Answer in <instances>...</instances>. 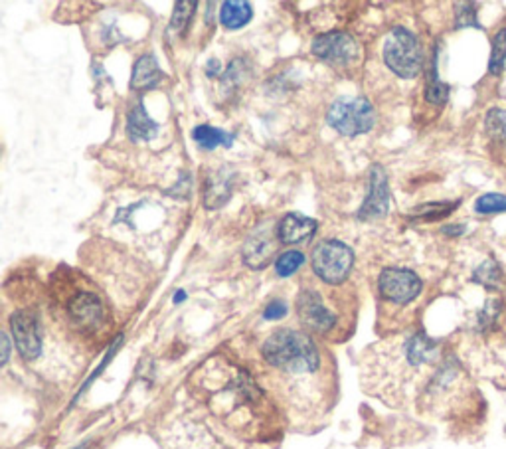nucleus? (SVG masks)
Returning a JSON list of instances; mask_svg holds the SVG:
<instances>
[{
    "label": "nucleus",
    "instance_id": "4be33fe9",
    "mask_svg": "<svg viewBox=\"0 0 506 449\" xmlns=\"http://www.w3.org/2000/svg\"><path fill=\"white\" fill-rule=\"evenodd\" d=\"M305 263V256L301 252H285L283 256H279V260L275 261V271L277 275H281V278H289V275H293L301 265Z\"/></svg>",
    "mask_w": 506,
    "mask_h": 449
},
{
    "label": "nucleus",
    "instance_id": "5701e85b",
    "mask_svg": "<svg viewBox=\"0 0 506 449\" xmlns=\"http://www.w3.org/2000/svg\"><path fill=\"white\" fill-rule=\"evenodd\" d=\"M474 210L479 214H501L506 212V197L504 194L489 192L474 202Z\"/></svg>",
    "mask_w": 506,
    "mask_h": 449
},
{
    "label": "nucleus",
    "instance_id": "f03ea898",
    "mask_svg": "<svg viewBox=\"0 0 506 449\" xmlns=\"http://www.w3.org/2000/svg\"><path fill=\"white\" fill-rule=\"evenodd\" d=\"M208 390L212 408L216 412L225 414V417H237L235 414H242L245 408L262 404L260 388L240 369H232L225 384L208 386Z\"/></svg>",
    "mask_w": 506,
    "mask_h": 449
},
{
    "label": "nucleus",
    "instance_id": "9b49d317",
    "mask_svg": "<svg viewBox=\"0 0 506 449\" xmlns=\"http://www.w3.org/2000/svg\"><path fill=\"white\" fill-rule=\"evenodd\" d=\"M388 204H390V194H388L386 172L382 167H372L370 192H368V198L363 204V208L358 210V216L363 220L382 218L388 212Z\"/></svg>",
    "mask_w": 506,
    "mask_h": 449
},
{
    "label": "nucleus",
    "instance_id": "1a4fd4ad",
    "mask_svg": "<svg viewBox=\"0 0 506 449\" xmlns=\"http://www.w3.org/2000/svg\"><path fill=\"white\" fill-rule=\"evenodd\" d=\"M297 313L305 326L321 334L330 333L336 326V315L327 307L318 291L307 289L299 295Z\"/></svg>",
    "mask_w": 506,
    "mask_h": 449
},
{
    "label": "nucleus",
    "instance_id": "6e6552de",
    "mask_svg": "<svg viewBox=\"0 0 506 449\" xmlns=\"http://www.w3.org/2000/svg\"><path fill=\"white\" fill-rule=\"evenodd\" d=\"M10 329L16 343L18 353L24 356L26 361H34L42 353V326L34 311H16L10 317Z\"/></svg>",
    "mask_w": 506,
    "mask_h": 449
},
{
    "label": "nucleus",
    "instance_id": "0eeeda50",
    "mask_svg": "<svg viewBox=\"0 0 506 449\" xmlns=\"http://www.w3.org/2000/svg\"><path fill=\"white\" fill-rule=\"evenodd\" d=\"M378 289L386 301L396 305H408L421 293V279L409 270L388 268L380 273Z\"/></svg>",
    "mask_w": 506,
    "mask_h": 449
},
{
    "label": "nucleus",
    "instance_id": "39448f33",
    "mask_svg": "<svg viewBox=\"0 0 506 449\" xmlns=\"http://www.w3.org/2000/svg\"><path fill=\"white\" fill-rule=\"evenodd\" d=\"M311 261L313 271L317 273L318 279L330 285H338L348 278L350 270H353L354 256L353 250L345 246L343 242L325 240L315 248Z\"/></svg>",
    "mask_w": 506,
    "mask_h": 449
},
{
    "label": "nucleus",
    "instance_id": "c85d7f7f",
    "mask_svg": "<svg viewBox=\"0 0 506 449\" xmlns=\"http://www.w3.org/2000/svg\"><path fill=\"white\" fill-rule=\"evenodd\" d=\"M285 315H287V305L281 299H275L265 307L263 317L267 321H277V319H283Z\"/></svg>",
    "mask_w": 506,
    "mask_h": 449
},
{
    "label": "nucleus",
    "instance_id": "a878e982",
    "mask_svg": "<svg viewBox=\"0 0 506 449\" xmlns=\"http://www.w3.org/2000/svg\"><path fill=\"white\" fill-rule=\"evenodd\" d=\"M499 278H501V271H499V268L492 261L483 263L481 268L474 271V275H473L474 281L487 285V288H497Z\"/></svg>",
    "mask_w": 506,
    "mask_h": 449
},
{
    "label": "nucleus",
    "instance_id": "b1692460",
    "mask_svg": "<svg viewBox=\"0 0 506 449\" xmlns=\"http://www.w3.org/2000/svg\"><path fill=\"white\" fill-rule=\"evenodd\" d=\"M459 206L457 202H437V204H423V206L416 208V218H423V220H436V218H443L447 216L449 212H453Z\"/></svg>",
    "mask_w": 506,
    "mask_h": 449
},
{
    "label": "nucleus",
    "instance_id": "6ab92c4d",
    "mask_svg": "<svg viewBox=\"0 0 506 449\" xmlns=\"http://www.w3.org/2000/svg\"><path fill=\"white\" fill-rule=\"evenodd\" d=\"M230 188H232V185H228V180H225L222 175L210 179L208 185H206V188H204V206L218 208L220 204L228 200Z\"/></svg>",
    "mask_w": 506,
    "mask_h": 449
},
{
    "label": "nucleus",
    "instance_id": "423d86ee",
    "mask_svg": "<svg viewBox=\"0 0 506 449\" xmlns=\"http://www.w3.org/2000/svg\"><path fill=\"white\" fill-rule=\"evenodd\" d=\"M66 319L79 333H96L106 323V307L99 295L78 291L66 301Z\"/></svg>",
    "mask_w": 506,
    "mask_h": 449
},
{
    "label": "nucleus",
    "instance_id": "393cba45",
    "mask_svg": "<svg viewBox=\"0 0 506 449\" xmlns=\"http://www.w3.org/2000/svg\"><path fill=\"white\" fill-rule=\"evenodd\" d=\"M196 3H179L174 6V14L170 20V34H180L182 30L189 26L190 18L194 14Z\"/></svg>",
    "mask_w": 506,
    "mask_h": 449
},
{
    "label": "nucleus",
    "instance_id": "f8f14e48",
    "mask_svg": "<svg viewBox=\"0 0 506 449\" xmlns=\"http://www.w3.org/2000/svg\"><path fill=\"white\" fill-rule=\"evenodd\" d=\"M169 449H230L224 444H220L216 437L204 430L200 426H184L177 427L169 437Z\"/></svg>",
    "mask_w": 506,
    "mask_h": 449
},
{
    "label": "nucleus",
    "instance_id": "7c9ffc66",
    "mask_svg": "<svg viewBox=\"0 0 506 449\" xmlns=\"http://www.w3.org/2000/svg\"><path fill=\"white\" fill-rule=\"evenodd\" d=\"M3 346H5V353H3V364H6L8 361V351H10V346H8V336L3 334Z\"/></svg>",
    "mask_w": 506,
    "mask_h": 449
},
{
    "label": "nucleus",
    "instance_id": "7ed1b4c3",
    "mask_svg": "<svg viewBox=\"0 0 506 449\" xmlns=\"http://www.w3.org/2000/svg\"><path fill=\"white\" fill-rule=\"evenodd\" d=\"M384 62L400 78H416L423 64L418 38L404 26H396L386 38Z\"/></svg>",
    "mask_w": 506,
    "mask_h": 449
},
{
    "label": "nucleus",
    "instance_id": "f3484780",
    "mask_svg": "<svg viewBox=\"0 0 506 449\" xmlns=\"http://www.w3.org/2000/svg\"><path fill=\"white\" fill-rule=\"evenodd\" d=\"M252 14L253 10L250 3H244V0H228V3L222 5L220 23L228 30H237L250 23Z\"/></svg>",
    "mask_w": 506,
    "mask_h": 449
},
{
    "label": "nucleus",
    "instance_id": "9d476101",
    "mask_svg": "<svg viewBox=\"0 0 506 449\" xmlns=\"http://www.w3.org/2000/svg\"><path fill=\"white\" fill-rule=\"evenodd\" d=\"M313 54L317 58H321L323 62L345 66L358 58V46L353 36H348L345 32H328L315 38Z\"/></svg>",
    "mask_w": 506,
    "mask_h": 449
},
{
    "label": "nucleus",
    "instance_id": "2f4dec72",
    "mask_svg": "<svg viewBox=\"0 0 506 449\" xmlns=\"http://www.w3.org/2000/svg\"><path fill=\"white\" fill-rule=\"evenodd\" d=\"M182 299H184V291H179V293H177V298H174V301L180 303Z\"/></svg>",
    "mask_w": 506,
    "mask_h": 449
},
{
    "label": "nucleus",
    "instance_id": "412c9836",
    "mask_svg": "<svg viewBox=\"0 0 506 449\" xmlns=\"http://www.w3.org/2000/svg\"><path fill=\"white\" fill-rule=\"evenodd\" d=\"M504 62H506V28H502L492 40V52H491V62H489L491 74L499 76L501 69L504 68Z\"/></svg>",
    "mask_w": 506,
    "mask_h": 449
},
{
    "label": "nucleus",
    "instance_id": "f257e3e1",
    "mask_svg": "<svg viewBox=\"0 0 506 449\" xmlns=\"http://www.w3.org/2000/svg\"><path fill=\"white\" fill-rule=\"evenodd\" d=\"M262 356L270 369L281 374L285 384H299L321 371V353L308 334L295 329H279L267 336Z\"/></svg>",
    "mask_w": 506,
    "mask_h": 449
},
{
    "label": "nucleus",
    "instance_id": "aec40b11",
    "mask_svg": "<svg viewBox=\"0 0 506 449\" xmlns=\"http://www.w3.org/2000/svg\"><path fill=\"white\" fill-rule=\"evenodd\" d=\"M449 97V87L443 84L437 76V62L433 60V68L429 71L428 84H426V99L433 105H443Z\"/></svg>",
    "mask_w": 506,
    "mask_h": 449
},
{
    "label": "nucleus",
    "instance_id": "20e7f679",
    "mask_svg": "<svg viewBox=\"0 0 506 449\" xmlns=\"http://www.w3.org/2000/svg\"><path fill=\"white\" fill-rule=\"evenodd\" d=\"M327 121L340 135L356 137L374 125V109L363 97H338L330 105Z\"/></svg>",
    "mask_w": 506,
    "mask_h": 449
},
{
    "label": "nucleus",
    "instance_id": "c756f323",
    "mask_svg": "<svg viewBox=\"0 0 506 449\" xmlns=\"http://www.w3.org/2000/svg\"><path fill=\"white\" fill-rule=\"evenodd\" d=\"M206 74H208V78H216L218 74H222V64L218 62V60L212 58L208 66H206Z\"/></svg>",
    "mask_w": 506,
    "mask_h": 449
},
{
    "label": "nucleus",
    "instance_id": "dca6fc26",
    "mask_svg": "<svg viewBox=\"0 0 506 449\" xmlns=\"http://www.w3.org/2000/svg\"><path fill=\"white\" fill-rule=\"evenodd\" d=\"M127 131L133 141H149L152 137H157L159 125L149 117L147 109L143 107V104H137L135 109L129 114Z\"/></svg>",
    "mask_w": 506,
    "mask_h": 449
},
{
    "label": "nucleus",
    "instance_id": "a211bd4d",
    "mask_svg": "<svg viewBox=\"0 0 506 449\" xmlns=\"http://www.w3.org/2000/svg\"><path fill=\"white\" fill-rule=\"evenodd\" d=\"M192 137L194 141L198 142V145L206 151H212L216 147H232V142H234V137L230 135V133H225V131H220V129H216V127H210V125H200V127H196L194 133H192Z\"/></svg>",
    "mask_w": 506,
    "mask_h": 449
},
{
    "label": "nucleus",
    "instance_id": "ddd939ff",
    "mask_svg": "<svg viewBox=\"0 0 506 449\" xmlns=\"http://www.w3.org/2000/svg\"><path fill=\"white\" fill-rule=\"evenodd\" d=\"M315 232H317L315 220L301 216V214H287V216L279 222L277 236H279V242L291 246V243L308 240Z\"/></svg>",
    "mask_w": 506,
    "mask_h": 449
},
{
    "label": "nucleus",
    "instance_id": "2eb2a0df",
    "mask_svg": "<svg viewBox=\"0 0 506 449\" xmlns=\"http://www.w3.org/2000/svg\"><path fill=\"white\" fill-rule=\"evenodd\" d=\"M162 79V71L154 60L152 54L141 56L137 60L135 68H133V78H131V87L133 89H152Z\"/></svg>",
    "mask_w": 506,
    "mask_h": 449
},
{
    "label": "nucleus",
    "instance_id": "cd10ccee",
    "mask_svg": "<svg viewBox=\"0 0 506 449\" xmlns=\"http://www.w3.org/2000/svg\"><path fill=\"white\" fill-rule=\"evenodd\" d=\"M457 28H481L479 20H477V10H474V5L467 3V5H457Z\"/></svg>",
    "mask_w": 506,
    "mask_h": 449
},
{
    "label": "nucleus",
    "instance_id": "bb28decb",
    "mask_svg": "<svg viewBox=\"0 0 506 449\" xmlns=\"http://www.w3.org/2000/svg\"><path fill=\"white\" fill-rule=\"evenodd\" d=\"M487 129L492 137L506 139V111L492 109L487 115Z\"/></svg>",
    "mask_w": 506,
    "mask_h": 449
},
{
    "label": "nucleus",
    "instance_id": "4468645a",
    "mask_svg": "<svg viewBox=\"0 0 506 449\" xmlns=\"http://www.w3.org/2000/svg\"><path fill=\"white\" fill-rule=\"evenodd\" d=\"M273 242L267 232H257L253 236L245 242L244 246V261L250 265L253 270H262L270 263L273 256Z\"/></svg>",
    "mask_w": 506,
    "mask_h": 449
}]
</instances>
